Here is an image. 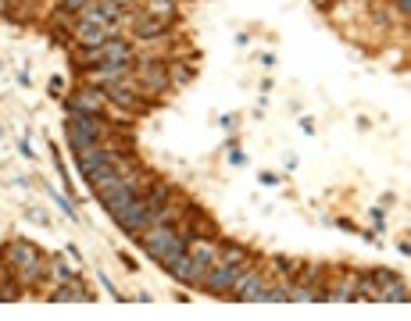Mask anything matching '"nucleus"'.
I'll return each mask as SVG.
<instances>
[{
  "label": "nucleus",
  "mask_w": 411,
  "mask_h": 321,
  "mask_svg": "<svg viewBox=\"0 0 411 321\" xmlns=\"http://www.w3.org/2000/svg\"><path fill=\"white\" fill-rule=\"evenodd\" d=\"M115 221H118L129 236H140L143 228H150V225L157 221V211H150V204H147L143 196H136L129 207H122V211L115 214Z\"/></svg>",
  "instance_id": "f257e3e1"
},
{
  "label": "nucleus",
  "mask_w": 411,
  "mask_h": 321,
  "mask_svg": "<svg viewBox=\"0 0 411 321\" xmlns=\"http://www.w3.org/2000/svg\"><path fill=\"white\" fill-rule=\"evenodd\" d=\"M97 0H65V11H83V8H93Z\"/></svg>",
  "instance_id": "6e6552de"
},
{
  "label": "nucleus",
  "mask_w": 411,
  "mask_h": 321,
  "mask_svg": "<svg viewBox=\"0 0 411 321\" xmlns=\"http://www.w3.org/2000/svg\"><path fill=\"white\" fill-rule=\"evenodd\" d=\"M244 257H247V253H244V250H240V246H226V250H222V257H219V261H226V264H240V261H244Z\"/></svg>",
  "instance_id": "0eeeda50"
},
{
  "label": "nucleus",
  "mask_w": 411,
  "mask_h": 321,
  "mask_svg": "<svg viewBox=\"0 0 411 321\" xmlns=\"http://www.w3.org/2000/svg\"><path fill=\"white\" fill-rule=\"evenodd\" d=\"M236 278H240V268L222 261L219 268H208V275H204V285H208L212 293H226V289H229Z\"/></svg>",
  "instance_id": "7ed1b4c3"
},
{
  "label": "nucleus",
  "mask_w": 411,
  "mask_h": 321,
  "mask_svg": "<svg viewBox=\"0 0 411 321\" xmlns=\"http://www.w3.org/2000/svg\"><path fill=\"white\" fill-rule=\"evenodd\" d=\"M397 11H400V15H407V0H397Z\"/></svg>",
  "instance_id": "9d476101"
},
{
  "label": "nucleus",
  "mask_w": 411,
  "mask_h": 321,
  "mask_svg": "<svg viewBox=\"0 0 411 321\" xmlns=\"http://www.w3.org/2000/svg\"><path fill=\"white\" fill-rule=\"evenodd\" d=\"M233 285H236V289H233V300H261V293H265V289H261L265 282H261L258 271H247V275L240 271V278H236Z\"/></svg>",
  "instance_id": "20e7f679"
},
{
  "label": "nucleus",
  "mask_w": 411,
  "mask_h": 321,
  "mask_svg": "<svg viewBox=\"0 0 411 321\" xmlns=\"http://www.w3.org/2000/svg\"><path fill=\"white\" fill-rule=\"evenodd\" d=\"M108 97H111V100H118L122 107H136V104H140L132 93H125V90H118V86H111V90H108Z\"/></svg>",
  "instance_id": "423d86ee"
},
{
  "label": "nucleus",
  "mask_w": 411,
  "mask_h": 321,
  "mask_svg": "<svg viewBox=\"0 0 411 321\" xmlns=\"http://www.w3.org/2000/svg\"><path fill=\"white\" fill-rule=\"evenodd\" d=\"M100 136H104V129H100V122H97L93 115H79V111H72V122H68V140H72V147H76V150H90Z\"/></svg>",
  "instance_id": "f03ea898"
},
{
  "label": "nucleus",
  "mask_w": 411,
  "mask_h": 321,
  "mask_svg": "<svg viewBox=\"0 0 411 321\" xmlns=\"http://www.w3.org/2000/svg\"><path fill=\"white\" fill-rule=\"evenodd\" d=\"M165 26H168V15H161V19H147V22H140V36L143 40H154V36H161L165 33Z\"/></svg>",
  "instance_id": "39448f33"
},
{
  "label": "nucleus",
  "mask_w": 411,
  "mask_h": 321,
  "mask_svg": "<svg viewBox=\"0 0 411 321\" xmlns=\"http://www.w3.org/2000/svg\"><path fill=\"white\" fill-rule=\"evenodd\" d=\"M390 285H393V289L386 293V300H407V289H404L400 282H390Z\"/></svg>",
  "instance_id": "1a4fd4ad"
}]
</instances>
